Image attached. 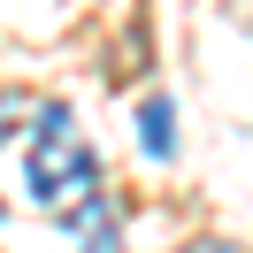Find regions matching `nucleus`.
Wrapping results in <instances>:
<instances>
[{"mask_svg":"<svg viewBox=\"0 0 253 253\" xmlns=\"http://www.w3.org/2000/svg\"><path fill=\"white\" fill-rule=\"evenodd\" d=\"M23 108H31L23 92H0V146H8V130H16V115H23Z\"/></svg>","mask_w":253,"mask_h":253,"instance_id":"nucleus-4","label":"nucleus"},{"mask_svg":"<svg viewBox=\"0 0 253 253\" xmlns=\"http://www.w3.org/2000/svg\"><path fill=\"white\" fill-rule=\"evenodd\" d=\"M62 230H69V246L77 253H123V222H115V200L108 192H77V200L62 207Z\"/></svg>","mask_w":253,"mask_h":253,"instance_id":"nucleus-2","label":"nucleus"},{"mask_svg":"<svg viewBox=\"0 0 253 253\" xmlns=\"http://www.w3.org/2000/svg\"><path fill=\"white\" fill-rule=\"evenodd\" d=\"M138 146H146L154 161L176 154V115H169V100H146V108H138Z\"/></svg>","mask_w":253,"mask_h":253,"instance_id":"nucleus-3","label":"nucleus"},{"mask_svg":"<svg viewBox=\"0 0 253 253\" xmlns=\"http://www.w3.org/2000/svg\"><path fill=\"white\" fill-rule=\"evenodd\" d=\"M184 253H246V246H230V238H200V246H184Z\"/></svg>","mask_w":253,"mask_h":253,"instance_id":"nucleus-5","label":"nucleus"},{"mask_svg":"<svg viewBox=\"0 0 253 253\" xmlns=\"http://www.w3.org/2000/svg\"><path fill=\"white\" fill-rule=\"evenodd\" d=\"M92 184H100V161H92V146H84L77 115H69L62 100H46V108L31 115V154H23V192H31V200H46V207H69L77 192H92Z\"/></svg>","mask_w":253,"mask_h":253,"instance_id":"nucleus-1","label":"nucleus"}]
</instances>
